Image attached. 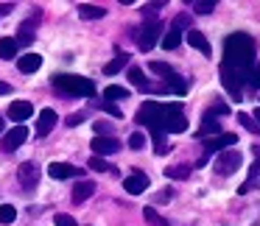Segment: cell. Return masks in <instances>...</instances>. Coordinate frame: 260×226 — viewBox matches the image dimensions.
<instances>
[{
  "mask_svg": "<svg viewBox=\"0 0 260 226\" xmlns=\"http://www.w3.org/2000/svg\"><path fill=\"white\" fill-rule=\"evenodd\" d=\"M252 62H254V42L246 34H232L224 42V67L235 70L243 81L252 79Z\"/></svg>",
  "mask_w": 260,
  "mask_h": 226,
  "instance_id": "1",
  "label": "cell"
},
{
  "mask_svg": "<svg viewBox=\"0 0 260 226\" xmlns=\"http://www.w3.org/2000/svg\"><path fill=\"white\" fill-rule=\"evenodd\" d=\"M53 87L59 92H68V95H84L92 98L95 95V84L84 76H70V73H56L53 76Z\"/></svg>",
  "mask_w": 260,
  "mask_h": 226,
  "instance_id": "2",
  "label": "cell"
},
{
  "mask_svg": "<svg viewBox=\"0 0 260 226\" xmlns=\"http://www.w3.org/2000/svg\"><path fill=\"white\" fill-rule=\"evenodd\" d=\"M168 109L171 106H162V103H157V101H146L135 120L140 126H148V131H162V120H165V115H168Z\"/></svg>",
  "mask_w": 260,
  "mask_h": 226,
  "instance_id": "3",
  "label": "cell"
},
{
  "mask_svg": "<svg viewBox=\"0 0 260 226\" xmlns=\"http://www.w3.org/2000/svg\"><path fill=\"white\" fill-rule=\"evenodd\" d=\"M159 34H162V23H159V20H146L140 28H132V40L137 42L140 51H151V48L157 45Z\"/></svg>",
  "mask_w": 260,
  "mask_h": 226,
  "instance_id": "4",
  "label": "cell"
},
{
  "mask_svg": "<svg viewBox=\"0 0 260 226\" xmlns=\"http://www.w3.org/2000/svg\"><path fill=\"white\" fill-rule=\"evenodd\" d=\"M213 168H215V173H221V176H232L238 168H241V151H221L218 157H215V162H213Z\"/></svg>",
  "mask_w": 260,
  "mask_h": 226,
  "instance_id": "5",
  "label": "cell"
},
{
  "mask_svg": "<svg viewBox=\"0 0 260 226\" xmlns=\"http://www.w3.org/2000/svg\"><path fill=\"white\" fill-rule=\"evenodd\" d=\"M162 131H171V134H182V131H187V118L179 112V106H176V103L168 109V115H165Z\"/></svg>",
  "mask_w": 260,
  "mask_h": 226,
  "instance_id": "6",
  "label": "cell"
},
{
  "mask_svg": "<svg viewBox=\"0 0 260 226\" xmlns=\"http://www.w3.org/2000/svg\"><path fill=\"white\" fill-rule=\"evenodd\" d=\"M230 145H238V137L235 134H215V137H207L204 140V157H210V154L215 151H230Z\"/></svg>",
  "mask_w": 260,
  "mask_h": 226,
  "instance_id": "7",
  "label": "cell"
},
{
  "mask_svg": "<svg viewBox=\"0 0 260 226\" xmlns=\"http://www.w3.org/2000/svg\"><path fill=\"white\" fill-rule=\"evenodd\" d=\"M25 140H28V129H25V126H14L12 131H6V134H3V151H6V154L17 151Z\"/></svg>",
  "mask_w": 260,
  "mask_h": 226,
  "instance_id": "8",
  "label": "cell"
},
{
  "mask_svg": "<svg viewBox=\"0 0 260 226\" xmlns=\"http://www.w3.org/2000/svg\"><path fill=\"white\" fill-rule=\"evenodd\" d=\"M17 179H20V184H23L25 190H34V187L40 184V168H37L34 162H23L20 170H17Z\"/></svg>",
  "mask_w": 260,
  "mask_h": 226,
  "instance_id": "9",
  "label": "cell"
},
{
  "mask_svg": "<svg viewBox=\"0 0 260 226\" xmlns=\"http://www.w3.org/2000/svg\"><path fill=\"white\" fill-rule=\"evenodd\" d=\"M123 190L126 193H132V196H140V193H146L148 190V176L146 173H132V176H126L123 179Z\"/></svg>",
  "mask_w": 260,
  "mask_h": 226,
  "instance_id": "10",
  "label": "cell"
},
{
  "mask_svg": "<svg viewBox=\"0 0 260 226\" xmlns=\"http://www.w3.org/2000/svg\"><path fill=\"white\" fill-rule=\"evenodd\" d=\"M90 145H92V151H95V157H107V154L120 151V142L115 140V137H95Z\"/></svg>",
  "mask_w": 260,
  "mask_h": 226,
  "instance_id": "11",
  "label": "cell"
},
{
  "mask_svg": "<svg viewBox=\"0 0 260 226\" xmlns=\"http://www.w3.org/2000/svg\"><path fill=\"white\" fill-rule=\"evenodd\" d=\"M48 173H51V179H73V176H81V168H73V165L68 162H51L48 165Z\"/></svg>",
  "mask_w": 260,
  "mask_h": 226,
  "instance_id": "12",
  "label": "cell"
},
{
  "mask_svg": "<svg viewBox=\"0 0 260 226\" xmlns=\"http://www.w3.org/2000/svg\"><path fill=\"white\" fill-rule=\"evenodd\" d=\"M31 115H34V106L28 101H12V106H9V118L17 126H23V120H28Z\"/></svg>",
  "mask_w": 260,
  "mask_h": 226,
  "instance_id": "13",
  "label": "cell"
},
{
  "mask_svg": "<svg viewBox=\"0 0 260 226\" xmlns=\"http://www.w3.org/2000/svg\"><path fill=\"white\" fill-rule=\"evenodd\" d=\"M56 112L53 109H42L40 112V120H37V137H48L51 134V129L56 126Z\"/></svg>",
  "mask_w": 260,
  "mask_h": 226,
  "instance_id": "14",
  "label": "cell"
},
{
  "mask_svg": "<svg viewBox=\"0 0 260 226\" xmlns=\"http://www.w3.org/2000/svg\"><path fill=\"white\" fill-rule=\"evenodd\" d=\"M151 90H154V92H174V95H185V92H187V84L174 73V76H168V79H165L162 87H151Z\"/></svg>",
  "mask_w": 260,
  "mask_h": 226,
  "instance_id": "15",
  "label": "cell"
},
{
  "mask_svg": "<svg viewBox=\"0 0 260 226\" xmlns=\"http://www.w3.org/2000/svg\"><path fill=\"white\" fill-rule=\"evenodd\" d=\"M187 45H190V48H196V51H202L204 56H213V48H210L207 36H204L202 31H196V28H190V31H187Z\"/></svg>",
  "mask_w": 260,
  "mask_h": 226,
  "instance_id": "16",
  "label": "cell"
},
{
  "mask_svg": "<svg viewBox=\"0 0 260 226\" xmlns=\"http://www.w3.org/2000/svg\"><path fill=\"white\" fill-rule=\"evenodd\" d=\"M95 193V181H79V184L73 187V193H70V198H73V204H81V201H87V198Z\"/></svg>",
  "mask_w": 260,
  "mask_h": 226,
  "instance_id": "17",
  "label": "cell"
},
{
  "mask_svg": "<svg viewBox=\"0 0 260 226\" xmlns=\"http://www.w3.org/2000/svg\"><path fill=\"white\" fill-rule=\"evenodd\" d=\"M17 67H20V73H37V70L42 67V56H37V53H25V56L17 59Z\"/></svg>",
  "mask_w": 260,
  "mask_h": 226,
  "instance_id": "18",
  "label": "cell"
},
{
  "mask_svg": "<svg viewBox=\"0 0 260 226\" xmlns=\"http://www.w3.org/2000/svg\"><path fill=\"white\" fill-rule=\"evenodd\" d=\"M218 131H221V126H218V120H215V112H213V109H210V112L207 115H204V120H202V126H199V134H202V137H207V134H218Z\"/></svg>",
  "mask_w": 260,
  "mask_h": 226,
  "instance_id": "19",
  "label": "cell"
},
{
  "mask_svg": "<svg viewBox=\"0 0 260 226\" xmlns=\"http://www.w3.org/2000/svg\"><path fill=\"white\" fill-rule=\"evenodd\" d=\"M37 20H40V14H37L31 23H23V25H20L17 40H14V42H17V48H20V45H31V42H34V23H37Z\"/></svg>",
  "mask_w": 260,
  "mask_h": 226,
  "instance_id": "20",
  "label": "cell"
},
{
  "mask_svg": "<svg viewBox=\"0 0 260 226\" xmlns=\"http://www.w3.org/2000/svg\"><path fill=\"white\" fill-rule=\"evenodd\" d=\"M79 14H81V20H101L104 14H107V9H104V6H92V3H81Z\"/></svg>",
  "mask_w": 260,
  "mask_h": 226,
  "instance_id": "21",
  "label": "cell"
},
{
  "mask_svg": "<svg viewBox=\"0 0 260 226\" xmlns=\"http://www.w3.org/2000/svg\"><path fill=\"white\" fill-rule=\"evenodd\" d=\"M14 56H17V42H14L12 36H0V59L12 62Z\"/></svg>",
  "mask_w": 260,
  "mask_h": 226,
  "instance_id": "22",
  "label": "cell"
},
{
  "mask_svg": "<svg viewBox=\"0 0 260 226\" xmlns=\"http://www.w3.org/2000/svg\"><path fill=\"white\" fill-rule=\"evenodd\" d=\"M179 42H182V31L171 25V28L165 31V36H162V48H165V51H176V48H179Z\"/></svg>",
  "mask_w": 260,
  "mask_h": 226,
  "instance_id": "23",
  "label": "cell"
},
{
  "mask_svg": "<svg viewBox=\"0 0 260 226\" xmlns=\"http://www.w3.org/2000/svg\"><path fill=\"white\" fill-rule=\"evenodd\" d=\"M123 98H129V90L126 87H118V84H109L107 90H104V101H123Z\"/></svg>",
  "mask_w": 260,
  "mask_h": 226,
  "instance_id": "24",
  "label": "cell"
},
{
  "mask_svg": "<svg viewBox=\"0 0 260 226\" xmlns=\"http://www.w3.org/2000/svg\"><path fill=\"white\" fill-rule=\"evenodd\" d=\"M129 79H132V84H135L137 90H143V92L151 90V84L146 81V76H143V70H140V67H129Z\"/></svg>",
  "mask_w": 260,
  "mask_h": 226,
  "instance_id": "25",
  "label": "cell"
},
{
  "mask_svg": "<svg viewBox=\"0 0 260 226\" xmlns=\"http://www.w3.org/2000/svg\"><path fill=\"white\" fill-rule=\"evenodd\" d=\"M126 59H129L126 53H118V56H115L112 62L107 64V67H104V73H107V76H115L118 70H123V67H126Z\"/></svg>",
  "mask_w": 260,
  "mask_h": 226,
  "instance_id": "26",
  "label": "cell"
},
{
  "mask_svg": "<svg viewBox=\"0 0 260 226\" xmlns=\"http://www.w3.org/2000/svg\"><path fill=\"white\" fill-rule=\"evenodd\" d=\"M168 179H187L190 176V165H174V168H165Z\"/></svg>",
  "mask_w": 260,
  "mask_h": 226,
  "instance_id": "27",
  "label": "cell"
},
{
  "mask_svg": "<svg viewBox=\"0 0 260 226\" xmlns=\"http://www.w3.org/2000/svg\"><path fill=\"white\" fill-rule=\"evenodd\" d=\"M143 215H146V220H148L151 226H171L168 220H165L162 215L157 212V209H151V207H146V209H143Z\"/></svg>",
  "mask_w": 260,
  "mask_h": 226,
  "instance_id": "28",
  "label": "cell"
},
{
  "mask_svg": "<svg viewBox=\"0 0 260 226\" xmlns=\"http://www.w3.org/2000/svg\"><path fill=\"white\" fill-rule=\"evenodd\" d=\"M154 137V151L162 157V154H168V142H165V131H151Z\"/></svg>",
  "mask_w": 260,
  "mask_h": 226,
  "instance_id": "29",
  "label": "cell"
},
{
  "mask_svg": "<svg viewBox=\"0 0 260 226\" xmlns=\"http://www.w3.org/2000/svg\"><path fill=\"white\" fill-rule=\"evenodd\" d=\"M14 218H17V209L12 204H3L0 207V223H14Z\"/></svg>",
  "mask_w": 260,
  "mask_h": 226,
  "instance_id": "30",
  "label": "cell"
},
{
  "mask_svg": "<svg viewBox=\"0 0 260 226\" xmlns=\"http://www.w3.org/2000/svg\"><path fill=\"white\" fill-rule=\"evenodd\" d=\"M87 168H92V170H98V173H107V170H112V165L107 162L104 157H92L90 162H87Z\"/></svg>",
  "mask_w": 260,
  "mask_h": 226,
  "instance_id": "31",
  "label": "cell"
},
{
  "mask_svg": "<svg viewBox=\"0 0 260 226\" xmlns=\"http://www.w3.org/2000/svg\"><path fill=\"white\" fill-rule=\"evenodd\" d=\"M148 70H151V73H157V76H162V79H168V76H174V70H171V64H165V62H151V64H148Z\"/></svg>",
  "mask_w": 260,
  "mask_h": 226,
  "instance_id": "32",
  "label": "cell"
},
{
  "mask_svg": "<svg viewBox=\"0 0 260 226\" xmlns=\"http://www.w3.org/2000/svg\"><path fill=\"white\" fill-rule=\"evenodd\" d=\"M238 123H243V129H246V131H252V134H260V126L257 123H254V120L252 118H249V115H238Z\"/></svg>",
  "mask_w": 260,
  "mask_h": 226,
  "instance_id": "33",
  "label": "cell"
},
{
  "mask_svg": "<svg viewBox=\"0 0 260 226\" xmlns=\"http://www.w3.org/2000/svg\"><path fill=\"white\" fill-rule=\"evenodd\" d=\"M95 106H98V109H104L107 115H112V118H123V112H120V109L115 106V103H109V101H95Z\"/></svg>",
  "mask_w": 260,
  "mask_h": 226,
  "instance_id": "34",
  "label": "cell"
},
{
  "mask_svg": "<svg viewBox=\"0 0 260 226\" xmlns=\"http://www.w3.org/2000/svg\"><path fill=\"white\" fill-rule=\"evenodd\" d=\"M129 148L132 151H143V148H146V137H143L140 131H135V134L129 137Z\"/></svg>",
  "mask_w": 260,
  "mask_h": 226,
  "instance_id": "35",
  "label": "cell"
},
{
  "mask_svg": "<svg viewBox=\"0 0 260 226\" xmlns=\"http://www.w3.org/2000/svg\"><path fill=\"white\" fill-rule=\"evenodd\" d=\"M190 9H193L196 14H210V12H215V3H199V0H193Z\"/></svg>",
  "mask_w": 260,
  "mask_h": 226,
  "instance_id": "36",
  "label": "cell"
},
{
  "mask_svg": "<svg viewBox=\"0 0 260 226\" xmlns=\"http://www.w3.org/2000/svg\"><path fill=\"white\" fill-rule=\"evenodd\" d=\"M53 220H56V226H79V223H76V218H70V215H64V212H59Z\"/></svg>",
  "mask_w": 260,
  "mask_h": 226,
  "instance_id": "37",
  "label": "cell"
},
{
  "mask_svg": "<svg viewBox=\"0 0 260 226\" xmlns=\"http://www.w3.org/2000/svg\"><path fill=\"white\" fill-rule=\"evenodd\" d=\"M157 9H162V3H148V6H143V17H151L154 20V14H157Z\"/></svg>",
  "mask_w": 260,
  "mask_h": 226,
  "instance_id": "38",
  "label": "cell"
},
{
  "mask_svg": "<svg viewBox=\"0 0 260 226\" xmlns=\"http://www.w3.org/2000/svg\"><path fill=\"white\" fill-rule=\"evenodd\" d=\"M187 25H190V14H179V17L174 20V28H187Z\"/></svg>",
  "mask_w": 260,
  "mask_h": 226,
  "instance_id": "39",
  "label": "cell"
},
{
  "mask_svg": "<svg viewBox=\"0 0 260 226\" xmlns=\"http://www.w3.org/2000/svg\"><path fill=\"white\" fill-rule=\"evenodd\" d=\"M81 120H84V115H81V112H76V115H70V118H68V126L73 129V126H79Z\"/></svg>",
  "mask_w": 260,
  "mask_h": 226,
  "instance_id": "40",
  "label": "cell"
},
{
  "mask_svg": "<svg viewBox=\"0 0 260 226\" xmlns=\"http://www.w3.org/2000/svg\"><path fill=\"white\" fill-rule=\"evenodd\" d=\"M249 81H252L254 87H260V64H257V67L252 70V79H249Z\"/></svg>",
  "mask_w": 260,
  "mask_h": 226,
  "instance_id": "41",
  "label": "cell"
},
{
  "mask_svg": "<svg viewBox=\"0 0 260 226\" xmlns=\"http://www.w3.org/2000/svg\"><path fill=\"white\" fill-rule=\"evenodd\" d=\"M12 92V84H6V81H0V95H9Z\"/></svg>",
  "mask_w": 260,
  "mask_h": 226,
  "instance_id": "42",
  "label": "cell"
},
{
  "mask_svg": "<svg viewBox=\"0 0 260 226\" xmlns=\"http://www.w3.org/2000/svg\"><path fill=\"white\" fill-rule=\"evenodd\" d=\"M252 151H254V157H257V162H260V145H252Z\"/></svg>",
  "mask_w": 260,
  "mask_h": 226,
  "instance_id": "43",
  "label": "cell"
},
{
  "mask_svg": "<svg viewBox=\"0 0 260 226\" xmlns=\"http://www.w3.org/2000/svg\"><path fill=\"white\" fill-rule=\"evenodd\" d=\"M252 120H254V123L260 126V106H257V112H254V118H252Z\"/></svg>",
  "mask_w": 260,
  "mask_h": 226,
  "instance_id": "44",
  "label": "cell"
},
{
  "mask_svg": "<svg viewBox=\"0 0 260 226\" xmlns=\"http://www.w3.org/2000/svg\"><path fill=\"white\" fill-rule=\"evenodd\" d=\"M3 129H6V123H3V118H0V134H3Z\"/></svg>",
  "mask_w": 260,
  "mask_h": 226,
  "instance_id": "45",
  "label": "cell"
}]
</instances>
